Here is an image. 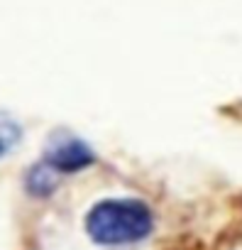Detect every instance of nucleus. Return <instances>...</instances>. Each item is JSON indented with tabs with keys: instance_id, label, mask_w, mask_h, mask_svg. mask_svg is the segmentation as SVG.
I'll return each instance as SVG.
<instances>
[{
	"instance_id": "obj_2",
	"label": "nucleus",
	"mask_w": 242,
	"mask_h": 250,
	"mask_svg": "<svg viewBox=\"0 0 242 250\" xmlns=\"http://www.w3.org/2000/svg\"><path fill=\"white\" fill-rule=\"evenodd\" d=\"M52 169H56L59 174H71L78 169H86L93 162V152L88 150V145H83L81 140H64L59 143L44 160Z\"/></svg>"
},
{
	"instance_id": "obj_4",
	"label": "nucleus",
	"mask_w": 242,
	"mask_h": 250,
	"mask_svg": "<svg viewBox=\"0 0 242 250\" xmlns=\"http://www.w3.org/2000/svg\"><path fill=\"white\" fill-rule=\"evenodd\" d=\"M18 143H20V125L10 115L0 113V157H5Z\"/></svg>"
},
{
	"instance_id": "obj_1",
	"label": "nucleus",
	"mask_w": 242,
	"mask_h": 250,
	"mask_svg": "<svg viewBox=\"0 0 242 250\" xmlns=\"http://www.w3.org/2000/svg\"><path fill=\"white\" fill-rule=\"evenodd\" d=\"M86 230L103 245L135 243L152 230V211L137 199H105L88 211Z\"/></svg>"
},
{
	"instance_id": "obj_3",
	"label": "nucleus",
	"mask_w": 242,
	"mask_h": 250,
	"mask_svg": "<svg viewBox=\"0 0 242 250\" xmlns=\"http://www.w3.org/2000/svg\"><path fill=\"white\" fill-rule=\"evenodd\" d=\"M59 172L56 169H52L47 162H39L32 172H30V177H27V189L35 194V196H47V194H52L54 189H56V184H59Z\"/></svg>"
}]
</instances>
